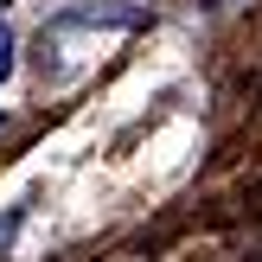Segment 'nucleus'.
Here are the masks:
<instances>
[{
  "instance_id": "nucleus-1",
  "label": "nucleus",
  "mask_w": 262,
  "mask_h": 262,
  "mask_svg": "<svg viewBox=\"0 0 262 262\" xmlns=\"http://www.w3.org/2000/svg\"><path fill=\"white\" fill-rule=\"evenodd\" d=\"M7 77H13V32L0 26V83H7Z\"/></svg>"
},
{
  "instance_id": "nucleus-2",
  "label": "nucleus",
  "mask_w": 262,
  "mask_h": 262,
  "mask_svg": "<svg viewBox=\"0 0 262 262\" xmlns=\"http://www.w3.org/2000/svg\"><path fill=\"white\" fill-rule=\"evenodd\" d=\"M0 7H7V0H0Z\"/></svg>"
}]
</instances>
